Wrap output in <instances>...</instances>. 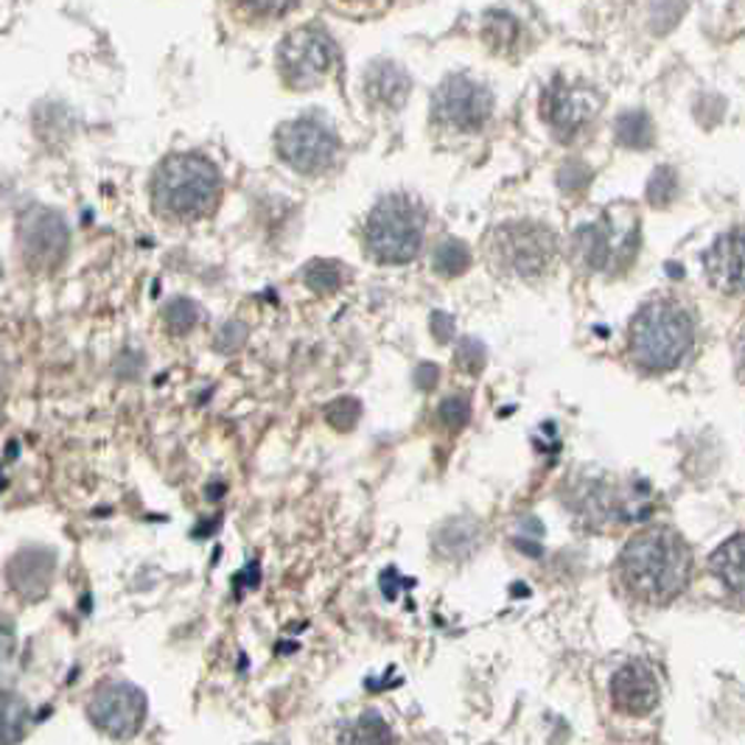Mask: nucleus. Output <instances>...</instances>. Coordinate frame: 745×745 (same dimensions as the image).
<instances>
[{"instance_id": "nucleus-14", "label": "nucleus", "mask_w": 745, "mask_h": 745, "mask_svg": "<svg viewBox=\"0 0 745 745\" xmlns=\"http://www.w3.org/2000/svg\"><path fill=\"white\" fill-rule=\"evenodd\" d=\"M706 275L723 292L737 295L743 289V233L728 231L704 255Z\"/></svg>"}, {"instance_id": "nucleus-16", "label": "nucleus", "mask_w": 745, "mask_h": 745, "mask_svg": "<svg viewBox=\"0 0 745 745\" xmlns=\"http://www.w3.org/2000/svg\"><path fill=\"white\" fill-rule=\"evenodd\" d=\"M409 82L407 71L398 68L396 62H372L370 71L365 73V93L370 95L372 104L379 106H390V110H398V106L407 101Z\"/></svg>"}, {"instance_id": "nucleus-13", "label": "nucleus", "mask_w": 745, "mask_h": 745, "mask_svg": "<svg viewBox=\"0 0 745 745\" xmlns=\"http://www.w3.org/2000/svg\"><path fill=\"white\" fill-rule=\"evenodd\" d=\"M57 572V555L51 547H25L9 561L7 580L23 600L45 598Z\"/></svg>"}, {"instance_id": "nucleus-34", "label": "nucleus", "mask_w": 745, "mask_h": 745, "mask_svg": "<svg viewBox=\"0 0 745 745\" xmlns=\"http://www.w3.org/2000/svg\"><path fill=\"white\" fill-rule=\"evenodd\" d=\"M438 376H440L438 365H429V361H423V365L415 370V385H418L420 390H432V387L438 385Z\"/></svg>"}, {"instance_id": "nucleus-15", "label": "nucleus", "mask_w": 745, "mask_h": 745, "mask_svg": "<svg viewBox=\"0 0 745 745\" xmlns=\"http://www.w3.org/2000/svg\"><path fill=\"white\" fill-rule=\"evenodd\" d=\"M614 236H611V225H583L574 233V255L580 264L592 273H603L609 266H627L631 258L614 247Z\"/></svg>"}, {"instance_id": "nucleus-30", "label": "nucleus", "mask_w": 745, "mask_h": 745, "mask_svg": "<svg viewBox=\"0 0 745 745\" xmlns=\"http://www.w3.org/2000/svg\"><path fill=\"white\" fill-rule=\"evenodd\" d=\"M255 18H280L297 7V0H238Z\"/></svg>"}, {"instance_id": "nucleus-20", "label": "nucleus", "mask_w": 745, "mask_h": 745, "mask_svg": "<svg viewBox=\"0 0 745 745\" xmlns=\"http://www.w3.org/2000/svg\"><path fill=\"white\" fill-rule=\"evenodd\" d=\"M479 530L466 519H451L435 532V550L443 558H466L477 550Z\"/></svg>"}, {"instance_id": "nucleus-12", "label": "nucleus", "mask_w": 745, "mask_h": 745, "mask_svg": "<svg viewBox=\"0 0 745 745\" xmlns=\"http://www.w3.org/2000/svg\"><path fill=\"white\" fill-rule=\"evenodd\" d=\"M659 681L656 673L645 662H627L611 678V701L622 715L645 717L659 706Z\"/></svg>"}, {"instance_id": "nucleus-18", "label": "nucleus", "mask_w": 745, "mask_h": 745, "mask_svg": "<svg viewBox=\"0 0 745 745\" xmlns=\"http://www.w3.org/2000/svg\"><path fill=\"white\" fill-rule=\"evenodd\" d=\"M337 745H396V734L379 712H365L356 721L345 723Z\"/></svg>"}, {"instance_id": "nucleus-28", "label": "nucleus", "mask_w": 745, "mask_h": 745, "mask_svg": "<svg viewBox=\"0 0 745 745\" xmlns=\"http://www.w3.org/2000/svg\"><path fill=\"white\" fill-rule=\"evenodd\" d=\"M438 418H440V423L446 426V429H451V432H460L462 426L471 420V401H468L466 396L443 398V404H440V409H438Z\"/></svg>"}, {"instance_id": "nucleus-33", "label": "nucleus", "mask_w": 745, "mask_h": 745, "mask_svg": "<svg viewBox=\"0 0 745 745\" xmlns=\"http://www.w3.org/2000/svg\"><path fill=\"white\" fill-rule=\"evenodd\" d=\"M429 326H432V334L438 343H451L455 337V317L446 312H435L432 319H429Z\"/></svg>"}, {"instance_id": "nucleus-23", "label": "nucleus", "mask_w": 745, "mask_h": 745, "mask_svg": "<svg viewBox=\"0 0 745 745\" xmlns=\"http://www.w3.org/2000/svg\"><path fill=\"white\" fill-rule=\"evenodd\" d=\"M306 286L317 295H328V292H337L339 284H343V273H339V266L331 264V261H314L308 264L306 269Z\"/></svg>"}, {"instance_id": "nucleus-29", "label": "nucleus", "mask_w": 745, "mask_h": 745, "mask_svg": "<svg viewBox=\"0 0 745 745\" xmlns=\"http://www.w3.org/2000/svg\"><path fill=\"white\" fill-rule=\"evenodd\" d=\"M359 415H361V404L356 401V398H337V401H331L326 407V420L334 426V429H339V432L354 429Z\"/></svg>"}, {"instance_id": "nucleus-5", "label": "nucleus", "mask_w": 745, "mask_h": 745, "mask_svg": "<svg viewBox=\"0 0 745 745\" xmlns=\"http://www.w3.org/2000/svg\"><path fill=\"white\" fill-rule=\"evenodd\" d=\"M491 249L499 269L519 278H539L555 261L558 238L550 227L535 222H510L493 233Z\"/></svg>"}, {"instance_id": "nucleus-26", "label": "nucleus", "mask_w": 745, "mask_h": 745, "mask_svg": "<svg viewBox=\"0 0 745 745\" xmlns=\"http://www.w3.org/2000/svg\"><path fill=\"white\" fill-rule=\"evenodd\" d=\"M675 194H678V177H675L673 169L670 166L656 169L651 183H647V200H651V205L656 207L670 205V202L675 200Z\"/></svg>"}, {"instance_id": "nucleus-2", "label": "nucleus", "mask_w": 745, "mask_h": 745, "mask_svg": "<svg viewBox=\"0 0 745 745\" xmlns=\"http://www.w3.org/2000/svg\"><path fill=\"white\" fill-rule=\"evenodd\" d=\"M220 169L202 154H172L157 166L152 183L154 211L174 222H196L220 202Z\"/></svg>"}, {"instance_id": "nucleus-9", "label": "nucleus", "mask_w": 745, "mask_h": 745, "mask_svg": "<svg viewBox=\"0 0 745 745\" xmlns=\"http://www.w3.org/2000/svg\"><path fill=\"white\" fill-rule=\"evenodd\" d=\"M88 717L99 732L110 734L113 739H130L146 721V695L130 681H106L93 692Z\"/></svg>"}, {"instance_id": "nucleus-3", "label": "nucleus", "mask_w": 745, "mask_h": 745, "mask_svg": "<svg viewBox=\"0 0 745 745\" xmlns=\"http://www.w3.org/2000/svg\"><path fill=\"white\" fill-rule=\"evenodd\" d=\"M692 343V317L670 300L647 303L631 323V356L645 370H673L690 354Z\"/></svg>"}, {"instance_id": "nucleus-6", "label": "nucleus", "mask_w": 745, "mask_h": 745, "mask_svg": "<svg viewBox=\"0 0 745 745\" xmlns=\"http://www.w3.org/2000/svg\"><path fill=\"white\" fill-rule=\"evenodd\" d=\"M68 244H71V233H68L65 220L51 207L34 205L20 216L18 249L31 273H57L62 261L68 258Z\"/></svg>"}, {"instance_id": "nucleus-11", "label": "nucleus", "mask_w": 745, "mask_h": 745, "mask_svg": "<svg viewBox=\"0 0 745 745\" xmlns=\"http://www.w3.org/2000/svg\"><path fill=\"white\" fill-rule=\"evenodd\" d=\"M600 106V95L592 88H578V84H569L563 79H555L550 88L544 90V99H541V110H544L547 124L552 126L561 141L578 135L589 121L594 119Z\"/></svg>"}, {"instance_id": "nucleus-21", "label": "nucleus", "mask_w": 745, "mask_h": 745, "mask_svg": "<svg viewBox=\"0 0 745 745\" xmlns=\"http://www.w3.org/2000/svg\"><path fill=\"white\" fill-rule=\"evenodd\" d=\"M616 137H620L622 146L631 149H647L653 143V124L647 119V113L642 110H631V113H622L616 119Z\"/></svg>"}, {"instance_id": "nucleus-8", "label": "nucleus", "mask_w": 745, "mask_h": 745, "mask_svg": "<svg viewBox=\"0 0 745 745\" xmlns=\"http://www.w3.org/2000/svg\"><path fill=\"white\" fill-rule=\"evenodd\" d=\"M334 57H337V48H334L331 37L317 25H303V29L292 31L278 48L280 73H284L286 84H292L295 90L317 88L331 73Z\"/></svg>"}, {"instance_id": "nucleus-1", "label": "nucleus", "mask_w": 745, "mask_h": 745, "mask_svg": "<svg viewBox=\"0 0 745 745\" xmlns=\"http://www.w3.org/2000/svg\"><path fill=\"white\" fill-rule=\"evenodd\" d=\"M616 572L633 598L664 605L690 583L692 552L670 527H647L627 541L616 561Z\"/></svg>"}, {"instance_id": "nucleus-10", "label": "nucleus", "mask_w": 745, "mask_h": 745, "mask_svg": "<svg viewBox=\"0 0 745 745\" xmlns=\"http://www.w3.org/2000/svg\"><path fill=\"white\" fill-rule=\"evenodd\" d=\"M432 113L438 124L449 126V130L479 132L493 113V95L473 79L455 73L435 90Z\"/></svg>"}, {"instance_id": "nucleus-32", "label": "nucleus", "mask_w": 745, "mask_h": 745, "mask_svg": "<svg viewBox=\"0 0 745 745\" xmlns=\"http://www.w3.org/2000/svg\"><path fill=\"white\" fill-rule=\"evenodd\" d=\"M589 183H592V172L585 166H580V163H572V166H567L561 172V188L569 191V194L583 191Z\"/></svg>"}, {"instance_id": "nucleus-4", "label": "nucleus", "mask_w": 745, "mask_h": 745, "mask_svg": "<svg viewBox=\"0 0 745 745\" xmlns=\"http://www.w3.org/2000/svg\"><path fill=\"white\" fill-rule=\"evenodd\" d=\"M365 244L381 264H409L423 244V207L409 196H385L367 216Z\"/></svg>"}, {"instance_id": "nucleus-27", "label": "nucleus", "mask_w": 745, "mask_h": 745, "mask_svg": "<svg viewBox=\"0 0 745 745\" xmlns=\"http://www.w3.org/2000/svg\"><path fill=\"white\" fill-rule=\"evenodd\" d=\"M455 361H457V367H460V370L471 372V376H479V372H482V367H486V361H488L486 345L479 343V339H473V337L460 339V345H457Z\"/></svg>"}, {"instance_id": "nucleus-31", "label": "nucleus", "mask_w": 745, "mask_h": 745, "mask_svg": "<svg viewBox=\"0 0 745 745\" xmlns=\"http://www.w3.org/2000/svg\"><path fill=\"white\" fill-rule=\"evenodd\" d=\"M244 343H247V326H242V323H227V326L216 334V350H222V354H233V350L242 348Z\"/></svg>"}, {"instance_id": "nucleus-17", "label": "nucleus", "mask_w": 745, "mask_h": 745, "mask_svg": "<svg viewBox=\"0 0 745 745\" xmlns=\"http://www.w3.org/2000/svg\"><path fill=\"white\" fill-rule=\"evenodd\" d=\"M710 569L717 580L732 592L745 589V569H743V532H734L732 539L723 541L710 558Z\"/></svg>"}, {"instance_id": "nucleus-19", "label": "nucleus", "mask_w": 745, "mask_h": 745, "mask_svg": "<svg viewBox=\"0 0 745 745\" xmlns=\"http://www.w3.org/2000/svg\"><path fill=\"white\" fill-rule=\"evenodd\" d=\"M31 726V706L23 695L0 690V745H18Z\"/></svg>"}, {"instance_id": "nucleus-24", "label": "nucleus", "mask_w": 745, "mask_h": 745, "mask_svg": "<svg viewBox=\"0 0 745 745\" xmlns=\"http://www.w3.org/2000/svg\"><path fill=\"white\" fill-rule=\"evenodd\" d=\"M163 317H166V326L172 334H188L200 319V306L188 297H177V300L169 303Z\"/></svg>"}, {"instance_id": "nucleus-7", "label": "nucleus", "mask_w": 745, "mask_h": 745, "mask_svg": "<svg viewBox=\"0 0 745 745\" xmlns=\"http://www.w3.org/2000/svg\"><path fill=\"white\" fill-rule=\"evenodd\" d=\"M275 146L284 163H289L300 174L326 172L337 160L339 137L331 126L317 115H303V119L286 121L278 126Z\"/></svg>"}, {"instance_id": "nucleus-22", "label": "nucleus", "mask_w": 745, "mask_h": 745, "mask_svg": "<svg viewBox=\"0 0 745 745\" xmlns=\"http://www.w3.org/2000/svg\"><path fill=\"white\" fill-rule=\"evenodd\" d=\"M432 266L435 273L443 275V278H457V275H462L471 266V253H468V247L462 242L449 238V242L438 244V249L432 255Z\"/></svg>"}, {"instance_id": "nucleus-25", "label": "nucleus", "mask_w": 745, "mask_h": 745, "mask_svg": "<svg viewBox=\"0 0 745 745\" xmlns=\"http://www.w3.org/2000/svg\"><path fill=\"white\" fill-rule=\"evenodd\" d=\"M18 659V625L7 611H0V678H7Z\"/></svg>"}]
</instances>
